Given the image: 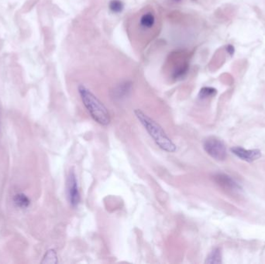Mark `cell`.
Here are the masks:
<instances>
[{
  "instance_id": "30bf717a",
  "label": "cell",
  "mask_w": 265,
  "mask_h": 264,
  "mask_svg": "<svg viewBox=\"0 0 265 264\" xmlns=\"http://www.w3.org/2000/svg\"><path fill=\"white\" fill-rule=\"evenodd\" d=\"M206 264H221L222 263V256L219 249H214L209 253L206 261Z\"/></svg>"
},
{
  "instance_id": "8fae6325",
  "label": "cell",
  "mask_w": 265,
  "mask_h": 264,
  "mask_svg": "<svg viewBox=\"0 0 265 264\" xmlns=\"http://www.w3.org/2000/svg\"><path fill=\"white\" fill-rule=\"evenodd\" d=\"M14 203L16 206L21 208H26L29 206L30 200L25 195L23 194H17L14 197Z\"/></svg>"
},
{
  "instance_id": "9a60e30c",
  "label": "cell",
  "mask_w": 265,
  "mask_h": 264,
  "mask_svg": "<svg viewBox=\"0 0 265 264\" xmlns=\"http://www.w3.org/2000/svg\"><path fill=\"white\" fill-rule=\"evenodd\" d=\"M227 51L229 53V54H231V55H233V54H234L235 52L234 47V46H232V45H227Z\"/></svg>"
},
{
  "instance_id": "4fadbf2b",
  "label": "cell",
  "mask_w": 265,
  "mask_h": 264,
  "mask_svg": "<svg viewBox=\"0 0 265 264\" xmlns=\"http://www.w3.org/2000/svg\"><path fill=\"white\" fill-rule=\"evenodd\" d=\"M42 264H57L58 263V257L57 253L54 249H50L47 251L45 257L43 259Z\"/></svg>"
},
{
  "instance_id": "52a82bcc",
  "label": "cell",
  "mask_w": 265,
  "mask_h": 264,
  "mask_svg": "<svg viewBox=\"0 0 265 264\" xmlns=\"http://www.w3.org/2000/svg\"><path fill=\"white\" fill-rule=\"evenodd\" d=\"M132 83L130 81H124L122 83L119 84L114 91H113V96L116 99H123L127 97L131 93Z\"/></svg>"
},
{
  "instance_id": "3957f363",
  "label": "cell",
  "mask_w": 265,
  "mask_h": 264,
  "mask_svg": "<svg viewBox=\"0 0 265 264\" xmlns=\"http://www.w3.org/2000/svg\"><path fill=\"white\" fill-rule=\"evenodd\" d=\"M203 148L209 156L217 160H224L227 157V147L223 141L217 137H208L205 140Z\"/></svg>"
},
{
  "instance_id": "2e32d148",
  "label": "cell",
  "mask_w": 265,
  "mask_h": 264,
  "mask_svg": "<svg viewBox=\"0 0 265 264\" xmlns=\"http://www.w3.org/2000/svg\"><path fill=\"white\" fill-rule=\"evenodd\" d=\"M173 2H180V1H182V0H172Z\"/></svg>"
},
{
  "instance_id": "5b68a950",
  "label": "cell",
  "mask_w": 265,
  "mask_h": 264,
  "mask_svg": "<svg viewBox=\"0 0 265 264\" xmlns=\"http://www.w3.org/2000/svg\"><path fill=\"white\" fill-rule=\"evenodd\" d=\"M234 155L246 162H253L262 156V152L259 150H245L243 147H234L231 148Z\"/></svg>"
},
{
  "instance_id": "5bb4252c",
  "label": "cell",
  "mask_w": 265,
  "mask_h": 264,
  "mask_svg": "<svg viewBox=\"0 0 265 264\" xmlns=\"http://www.w3.org/2000/svg\"><path fill=\"white\" fill-rule=\"evenodd\" d=\"M217 89L213 87H203L200 90L199 97L201 99H205V98H211L217 94Z\"/></svg>"
},
{
  "instance_id": "7c38bea8",
  "label": "cell",
  "mask_w": 265,
  "mask_h": 264,
  "mask_svg": "<svg viewBox=\"0 0 265 264\" xmlns=\"http://www.w3.org/2000/svg\"><path fill=\"white\" fill-rule=\"evenodd\" d=\"M109 10L114 14H120L124 10V4L121 0H111L109 3Z\"/></svg>"
},
{
  "instance_id": "8992f818",
  "label": "cell",
  "mask_w": 265,
  "mask_h": 264,
  "mask_svg": "<svg viewBox=\"0 0 265 264\" xmlns=\"http://www.w3.org/2000/svg\"><path fill=\"white\" fill-rule=\"evenodd\" d=\"M216 183L219 185L222 188L230 191H238L240 190V186L236 183L232 177L224 174H217L213 177Z\"/></svg>"
},
{
  "instance_id": "ba28073f",
  "label": "cell",
  "mask_w": 265,
  "mask_h": 264,
  "mask_svg": "<svg viewBox=\"0 0 265 264\" xmlns=\"http://www.w3.org/2000/svg\"><path fill=\"white\" fill-rule=\"evenodd\" d=\"M188 71V63H182L179 65L177 66L176 68L173 70L172 78L174 80H180L187 75Z\"/></svg>"
},
{
  "instance_id": "9c48e42d",
  "label": "cell",
  "mask_w": 265,
  "mask_h": 264,
  "mask_svg": "<svg viewBox=\"0 0 265 264\" xmlns=\"http://www.w3.org/2000/svg\"><path fill=\"white\" fill-rule=\"evenodd\" d=\"M155 15L152 13H151V12H148V13L143 14L141 18H140V24L142 27L145 28V29H150V28H151V27L155 25Z\"/></svg>"
},
{
  "instance_id": "277c9868",
  "label": "cell",
  "mask_w": 265,
  "mask_h": 264,
  "mask_svg": "<svg viewBox=\"0 0 265 264\" xmlns=\"http://www.w3.org/2000/svg\"><path fill=\"white\" fill-rule=\"evenodd\" d=\"M67 191H68V200L70 204L73 208H76L80 202V193L78 187L77 179L76 175L73 171L70 172L67 181Z\"/></svg>"
},
{
  "instance_id": "6da1fadb",
  "label": "cell",
  "mask_w": 265,
  "mask_h": 264,
  "mask_svg": "<svg viewBox=\"0 0 265 264\" xmlns=\"http://www.w3.org/2000/svg\"><path fill=\"white\" fill-rule=\"evenodd\" d=\"M134 112L140 124L145 128L147 133H149V135L153 138L160 148L166 152L174 153L176 151V145L168 137L161 125L147 116L141 110L136 109Z\"/></svg>"
},
{
  "instance_id": "7a4b0ae2",
  "label": "cell",
  "mask_w": 265,
  "mask_h": 264,
  "mask_svg": "<svg viewBox=\"0 0 265 264\" xmlns=\"http://www.w3.org/2000/svg\"><path fill=\"white\" fill-rule=\"evenodd\" d=\"M81 101L93 120L100 125H107L110 123V116L103 102L91 91L81 85L78 88Z\"/></svg>"
}]
</instances>
